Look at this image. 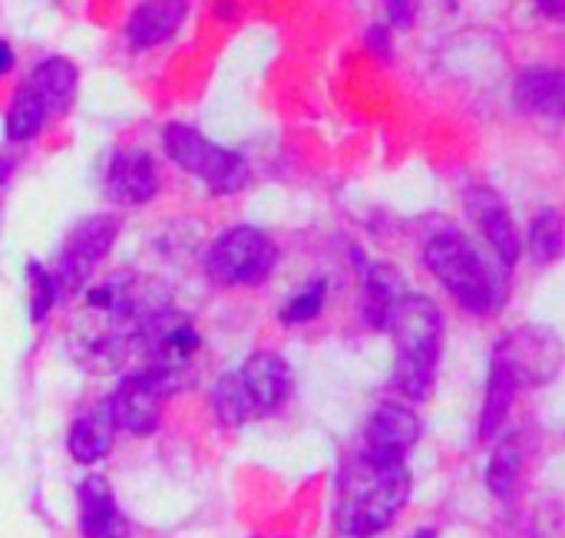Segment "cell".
I'll use <instances>...</instances> for the list:
<instances>
[{
    "instance_id": "cell-20",
    "label": "cell",
    "mask_w": 565,
    "mask_h": 538,
    "mask_svg": "<svg viewBox=\"0 0 565 538\" xmlns=\"http://www.w3.org/2000/svg\"><path fill=\"white\" fill-rule=\"evenodd\" d=\"M487 483L493 489V496L500 503H513L516 493H520V483H523V450H520V440L510 437L497 446L493 460H490V470H487Z\"/></svg>"
},
{
    "instance_id": "cell-14",
    "label": "cell",
    "mask_w": 565,
    "mask_h": 538,
    "mask_svg": "<svg viewBox=\"0 0 565 538\" xmlns=\"http://www.w3.org/2000/svg\"><path fill=\"white\" fill-rule=\"evenodd\" d=\"M185 13L189 0H142L126 23V36L136 50H152L179 33Z\"/></svg>"
},
{
    "instance_id": "cell-13",
    "label": "cell",
    "mask_w": 565,
    "mask_h": 538,
    "mask_svg": "<svg viewBox=\"0 0 565 538\" xmlns=\"http://www.w3.org/2000/svg\"><path fill=\"white\" fill-rule=\"evenodd\" d=\"M79 503V532L83 538H126L129 519L119 509L109 483L103 476H86L76 489Z\"/></svg>"
},
{
    "instance_id": "cell-4",
    "label": "cell",
    "mask_w": 565,
    "mask_h": 538,
    "mask_svg": "<svg viewBox=\"0 0 565 538\" xmlns=\"http://www.w3.org/2000/svg\"><path fill=\"white\" fill-rule=\"evenodd\" d=\"M424 261L434 278L463 304L470 314H493L503 304V281L483 258V251L460 232H440L427 241Z\"/></svg>"
},
{
    "instance_id": "cell-16",
    "label": "cell",
    "mask_w": 565,
    "mask_h": 538,
    "mask_svg": "<svg viewBox=\"0 0 565 538\" xmlns=\"http://www.w3.org/2000/svg\"><path fill=\"white\" fill-rule=\"evenodd\" d=\"M26 86L36 93V99L43 103L46 116H63L73 106V99H76L79 73H76V66L66 56H50V60H43L30 73Z\"/></svg>"
},
{
    "instance_id": "cell-25",
    "label": "cell",
    "mask_w": 565,
    "mask_h": 538,
    "mask_svg": "<svg viewBox=\"0 0 565 538\" xmlns=\"http://www.w3.org/2000/svg\"><path fill=\"white\" fill-rule=\"evenodd\" d=\"M536 538H563V509L559 503H550L536 509Z\"/></svg>"
},
{
    "instance_id": "cell-8",
    "label": "cell",
    "mask_w": 565,
    "mask_h": 538,
    "mask_svg": "<svg viewBox=\"0 0 565 538\" xmlns=\"http://www.w3.org/2000/svg\"><path fill=\"white\" fill-rule=\"evenodd\" d=\"M175 377H166L159 370L142 367L139 374L126 377L103 404L109 410V420L116 433H132V437H152L162 423V404L175 390Z\"/></svg>"
},
{
    "instance_id": "cell-19",
    "label": "cell",
    "mask_w": 565,
    "mask_h": 538,
    "mask_svg": "<svg viewBox=\"0 0 565 538\" xmlns=\"http://www.w3.org/2000/svg\"><path fill=\"white\" fill-rule=\"evenodd\" d=\"M404 278L391 268V265H374L364 278V308H367V321L374 327H387L391 311L397 308V301L404 298Z\"/></svg>"
},
{
    "instance_id": "cell-29",
    "label": "cell",
    "mask_w": 565,
    "mask_h": 538,
    "mask_svg": "<svg viewBox=\"0 0 565 538\" xmlns=\"http://www.w3.org/2000/svg\"><path fill=\"white\" fill-rule=\"evenodd\" d=\"M10 169H13V162H10V159H3V155H0V189H3V182H7V179H10Z\"/></svg>"
},
{
    "instance_id": "cell-23",
    "label": "cell",
    "mask_w": 565,
    "mask_h": 538,
    "mask_svg": "<svg viewBox=\"0 0 565 538\" xmlns=\"http://www.w3.org/2000/svg\"><path fill=\"white\" fill-rule=\"evenodd\" d=\"M60 291H56V281L46 268L40 265H30V318L33 321H46L50 308L56 304Z\"/></svg>"
},
{
    "instance_id": "cell-11",
    "label": "cell",
    "mask_w": 565,
    "mask_h": 538,
    "mask_svg": "<svg viewBox=\"0 0 565 538\" xmlns=\"http://www.w3.org/2000/svg\"><path fill=\"white\" fill-rule=\"evenodd\" d=\"M159 192V172L149 152L139 149H119L109 159L106 169V195L116 205H146Z\"/></svg>"
},
{
    "instance_id": "cell-3",
    "label": "cell",
    "mask_w": 565,
    "mask_h": 538,
    "mask_svg": "<svg viewBox=\"0 0 565 538\" xmlns=\"http://www.w3.org/2000/svg\"><path fill=\"white\" fill-rule=\"evenodd\" d=\"M295 387V374L281 354H252L238 370L225 374L212 387V407L222 423L242 427L278 413Z\"/></svg>"
},
{
    "instance_id": "cell-18",
    "label": "cell",
    "mask_w": 565,
    "mask_h": 538,
    "mask_svg": "<svg viewBox=\"0 0 565 538\" xmlns=\"http://www.w3.org/2000/svg\"><path fill=\"white\" fill-rule=\"evenodd\" d=\"M516 99L533 116H563V76L556 69H526L516 83Z\"/></svg>"
},
{
    "instance_id": "cell-6",
    "label": "cell",
    "mask_w": 565,
    "mask_h": 538,
    "mask_svg": "<svg viewBox=\"0 0 565 538\" xmlns=\"http://www.w3.org/2000/svg\"><path fill=\"white\" fill-rule=\"evenodd\" d=\"M278 265L275 241L252 225L228 228L218 235L205 255V275L222 288H252L262 284Z\"/></svg>"
},
{
    "instance_id": "cell-27",
    "label": "cell",
    "mask_w": 565,
    "mask_h": 538,
    "mask_svg": "<svg viewBox=\"0 0 565 538\" xmlns=\"http://www.w3.org/2000/svg\"><path fill=\"white\" fill-rule=\"evenodd\" d=\"M536 7H540L546 17H553V20H563L565 0H536Z\"/></svg>"
},
{
    "instance_id": "cell-7",
    "label": "cell",
    "mask_w": 565,
    "mask_h": 538,
    "mask_svg": "<svg viewBox=\"0 0 565 538\" xmlns=\"http://www.w3.org/2000/svg\"><path fill=\"white\" fill-rule=\"evenodd\" d=\"M136 347L142 351L149 370H159V374L179 380L182 370L195 361L202 337H199V327L192 324V318L162 304L142 321V327L136 334Z\"/></svg>"
},
{
    "instance_id": "cell-24",
    "label": "cell",
    "mask_w": 565,
    "mask_h": 538,
    "mask_svg": "<svg viewBox=\"0 0 565 538\" xmlns=\"http://www.w3.org/2000/svg\"><path fill=\"white\" fill-rule=\"evenodd\" d=\"M324 294H328V284H324V281H315L308 291L295 294V298L285 304L281 321H285V324H305V321H315V318L321 314V308H324Z\"/></svg>"
},
{
    "instance_id": "cell-30",
    "label": "cell",
    "mask_w": 565,
    "mask_h": 538,
    "mask_svg": "<svg viewBox=\"0 0 565 538\" xmlns=\"http://www.w3.org/2000/svg\"><path fill=\"white\" fill-rule=\"evenodd\" d=\"M411 538H437V532L434 529H417Z\"/></svg>"
},
{
    "instance_id": "cell-5",
    "label": "cell",
    "mask_w": 565,
    "mask_h": 538,
    "mask_svg": "<svg viewBox=\"0 0 565 538\" xmlns=\"http://www.w3.org/2000/svg\"><path fill=\"white\" fill-rule=\"evenodd\" d=\"M162 146L179 169L202 179L218 195H235L252 182V169L238 152L215 146L212 139H205L199 129L185 122H169L162 132Z\"/></svg>"
},
{
    "instance_id": "cell-2",
    "label": "cell",
    "mask_w": 565,
    "mask_h": 538,
    "mask_svg": "<svg viewBox=\"0 0 565 538\" xmlns=\"http://www.w3.org/2000/svg\"><path fill=\"white\" fill-rule=\"evenodd\" d=\"M387 331L394 337V384L407 400H427L440 344H444V314L424 294H404L391 311Z\"/></svg>"
},
{
    "instance_id": "cell-28",
    "label": "cell",
    "mask_w": 565,
    "mask_h": 538,
    "mask_svg": "<svg viewBox=\"0 0 565 538\" xmlns=\"http://www.w3.org/2000/svg\"><path fill=\"white\" fill-rule=\"evenodd\" d=\"M10 66H13V50H10V43H7V40H0V76H3Z\"/></svg>"
},
{
    "instance_id": "cell-15",
    "label": "cell",
    "mask_w": 565,
    "mask_h": 538,
    "mask_svg": "<svg viewBox=\"0 0 565 538\" xmlns=\"http://www.w3.org/2000/svg\"><path fill=\"white\" fill-rule=\"evenodd\" d=\"M520 374L513 370V364L497 351L493 357V370H490V384H487V400H483V413H480V440H493L507 420H510V410L516 404V394H520Z\"/></svg>"
},
{
    "instance_id": "cell-1",
    "label": "cell",
    "mask_w": 565,
    "mask_h": 538,
    "mask_svg": "<svg viewBox=\"0 0 565 538\" xmlns=\"http://www.w3.org/2000/svg\"><path fill=\"white\" fill-rule=\"evenodd\" d=\"M411 503L407 463L377 460L364 450L344 460L334 493V523L348 538H374L387 532Z\"/></svg>"
},
{
    "instance_id": "cell-12",
    "label": "cell",
    "mask_w": 565,
    "mask_h": 538,
    "mask_svg": "<svg viewBox=\"0 0 565 538\" xmlns=\"http://www.w3.org/2000/svg\"><path fill=\"white\" fill-rule=\"evenodd\" d=\"M467 205H470V215L477 222V228L483 232V238L490 241L497 261L503 268H513L520 261V235H516V225L507 212V202L493 192V189H473L467 195Z\"/></svg>"
},
{
    "instance_id": "cell-17",
    "label": "cell",
    "mask_w": 565,
    "mask_h": 538,
    "mask_svg": "<svg viewBox=\"0 0 565 538\" xmlns=\"http://www.w3.org/2000/svg\"><path fill=\"white\" fill-rule=\"evenodd\" d=\"M113 437H116V427L109 420L106 404H99L96 410H89V413H83V417L73 420L70 437H66V450H70V456L76 463L93 466V463H99V460L109 456Z\"/></svg>"
},
{
    "instance_id": "cell-26",
    "label": "cell",
    "mask_w": 565,
    "mask_h": 538,
    "mask_svg": "<svg viewBox=\"0 0 565 538\" xmlns=\"http://www.w3.org/2000/svg\"><path fill=\"white\" fill-rule=\"evenodd\" d=\"M411 3H414V0H387V10H391V17H394L397 26H407V20H411Z\"/></svg>"
},
{
    "instance_id": "cell-21",
    "label": "cell",
    "mask_w": 565,
    "mask_h": 538,
    "mask_svg": "<svg viewBox=\"0 0 565 538\" xmlns=\"http://www.w3.org/2000/svg\"><path fill=\"white\" fill-rule=\"evenodd\" d=\"M50 116H46V109H43V103L36 99V93L23 83L17 93H13V99H10V109H7V139H13V142H26V139H33L40 129H43V122H46Z\"/></svg>"
},
{
    "instance_id": "cell-9",
    "label": "cell",
    "mask_w": 565,
    "mask_h": 538,
    "mask_svg": "<svg viewBox=\"0 0 565 538\" xmlns=\"http://www.w3.org/2000/svg\"><path fill=\"white\" fill-rule=\"evenodd\" d=\"M116 235H119V218L116 215H89V218H83L70 232V238H66V245L60 251V265H56V275H53L56 291L60 294L83 291L89 284L96 265L109 255Z\"/></svg>"
},
{
    "instance_id": "cell-22",
    "label": "cell",
    "mask_w": 565,
    "mask_h": 538,
    "mask_svg": "<svg viewBox=\"0 0 565 538\" xmlns=\"http://www.w3.org/2000/svg\"><path fill=\"white\" fill-rule=\"evenodd\" d=\"M530 251H533L536 265H553L563 255V218L556 208H546L533 218Z\"/></svg>"
},
{
    "instance_id": "cell-10",
    "label": "cell",
    "mask_w": 565,
    "mask_h": 538,
    "mask_svg": "<svg viewBox=\"0 0 565 538\" xmlns=\"http://www.w3.org/2000/svg\"><path fill=\"white\" fill-rule=\"evenodd\" d=\"M417 440H420V417L404 404H381L367 420L361 450L377 460L407 463V453L417 446Z\"/></svg>"
}]
</instances>
